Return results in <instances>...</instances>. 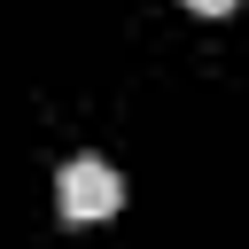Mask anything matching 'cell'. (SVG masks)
Returning <instances> with one entry per match:
<instances>
[{
    "label": "cell",
    "instance_id": "obj_1",
    "mask_svg": "<svg viewBox=\"0 0 249 249\" xmlns=\"http://www.w3.org/2000/svg\"><path fill=\"white\" fill-rule=\"evenodd\" d=\"M54 202H62V218L93 226V218H117V210H124V179H117L101 156H70L62 179H54Z\"/></svg>",
    "mask_w": 249,
    "mask_h": 249
},
{
    "label": "cell",
    "instance_id": "obj_2",
    "mask_svg": "<svg viewBox=\"0 0 249 249\" xmlns=\"http://www.w3.org/2000/svg\"><path fill=\"white\" fill-rule=\"evenodd\" d=\"M187 8H195V16H226L233 0H187Z\"/></svg>",
    "mask_w": 249,
    "mask_h": 249
}]
</instances>
